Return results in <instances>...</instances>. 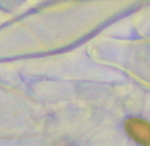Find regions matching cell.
<instances>
[{"label":"cell","instance_id":"cell-1","mask_svg":"<svg viewBox=\"0 0 150 146\" xmlns=\"http://www.w3.org/2000/svg\"><path fill=\"white\" fill-rule=\"evenodd\" d=\"M126 133L139 145L150 146V123L139 118H130L125 123Z\"/></svg>","mask_w":150,"mask_h":146}]
</instances>
